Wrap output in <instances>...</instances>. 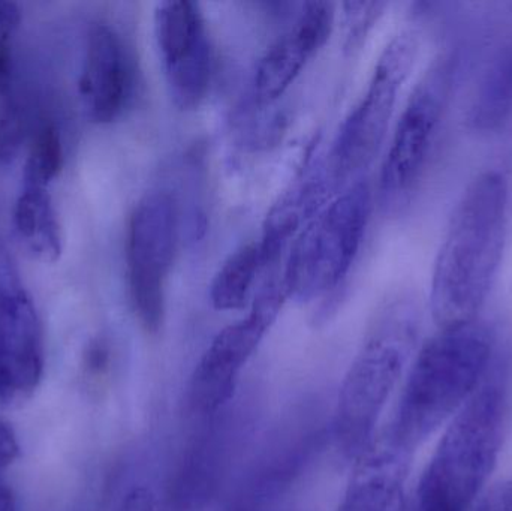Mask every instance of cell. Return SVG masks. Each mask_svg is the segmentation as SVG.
Here are the masks:
<instances>
[{
	"label": "cell",
	"instance_id": "484cf974",
	"mask_svg": "<svg viewBox=\"0 0 512 511\" xmlns=\"http://www.w3.org/2000/svg\"><path fill=\"white\" fill-rule=\"evenodd\" d=\"M12 47L11 41L0 42V95H6L11 87Z\"/></svg>",
	"mask_w": 512,
	"mask_h": 511
},
{
	"label": "cell",
	"instance_id": "6da1fadb",
	"mask_svg": "<svg viewBox=\"0 0 512 511\" xmlns=\"http://www.w3.org/2000/svg\"><path fill=\"white\" fill-rule=\"evenodd\" d=\"M508 182L478 174L457 201L433 267L430 308L441 329L477 320L495 284L508 228Z\"/></svg>",
	"mask_w": 512,
	"mask_h": 511
},
{
	"label": "cell",
	"instance_id": "2e32d148",
	"mask_svg": "<svg viewBox=\"0 0 512 511\" xmlns=\"http://www.w3.org/2000/svg\"><path fill=\"white\" fill-rule=\"evenodd\" d=\"M512 114V38L487 69L474 104L469 123L481 132L496 131Z\"/></svg>",
	"mask_w": 512,
	"mask_h": 511
},
{
	"label": "cell",
	"instance_id": "277c9868",
	"mask_svg": "<svg viewBox=\"0 0 512 511\" xmlns=\"http://www.w3.org/2000/svg\"><path fill=\"white\" fill-rule=\"evenodd\" d=\"M421 309L400 296L376 315L352 360L337 398L334 434L345 455L358 458L370 444L379 417L418 344Z\"/></svg>",
	"mask_w": 512,
	"mask_h": 511
},
{
	"label": "cell",
	"instance_id": "5b68a950",
	"mask_svg": "<svg viewBox=\"0 0 512 511\" xmlns=\"http://www.w3.org/2000/svg\"><path fill=\"white\" fill-rule=\"evenodd\" d=\"M370 209L369 185L357 182L304 225L282 279L288 299L309 302L339 287L360 251Z\"/></svg>",
	"mask_w": 512,
	"mask_h": 511
},
{
	"label": "cell",
	"instance_id": "8fae6325",
	"mask_svg": "<svg viewBox=\"0 0 512 511\" xmlns=\"http://www.w3.org/2000/svg\"><path fill=\"white\" fill-rule=\"evenodd\" d=\"M42 374L41 321L14 267L8 260L0 261V401H26Z\"/></svg>",
	"mask_w": 512,
	"mask_h": 511
},
{
	"label": "cell",
	"instance_id": "5bb4252c",
	"mask_svg": "<svg viewBox=\"0 0 512 511\" xmlns=\"http://www.w3.org/2000/svg\"><path fill=\"white\" fill-rule=\"evenodd\" d=\"M411 453L387 437L360 456L351 483L336 511H402Z\"/></svg>",
	"mask_w": 512,
	"mask_h": 511
},
{
	"label": "cell",
	"instance_id": "cb8c5ba5",
	"mask_svg": "<svg viewBox=\"0 0 512 511\" xmlns=\"http://www.w3.org/2000/svg\"><path fill=\"white\" fill-rule=\"evenodd\" d=\"M20 20V9L15 3L0 2V42L11 41Z\"/></svg>",
	"mask_w": 512,
	"mask_h": 511
},
{
	"label": "cell",
	"instance_id": "ba28073f",
	"mask_svg": "<svg viewBox=\"0 0 512 511\" xmlns=\"http://www.w3.org/2000/svg\"><path fill=\"white\" fill-rule=\"evenodd\" d=\"M179 240L173 195L150 192L138 201L126 234V273L135 317L146 332L158 333L167 311V282Z\"/></svg>",
	"mask_w": 512,
	"mask_h": 511
},
{
	"label": "cell",
	"instance_id": "4fadbf2b",
	"mask_svg": "<svg viewBox=\"0 0 512 511\" xmlns=\"http://www.w3.org/2000/svg\"><path fill=\"white\" fill-rule=\"evenodd\" d=\"M134 90V68L119 33L95 23L87 35L80 95L96 123H111L125 111Z\"/></svg>",
	"mask_w": 512,
	"mask_h": 511
},
{
	"label": "cell",
	"instance_id": "7a4b0ae2",
	"mask_svg": "<svg viewBox=\"0 0 512 511\" xmlns=\"http://www.w3.org/2000/svg\"><path fill=\"white\" fill-rule=\"evenodd\" d=\"M493 351L495 332L478 318L439 330L409 369L388 440L412 455L474 396Z\"/></svg>",
	"mask_w": 512,
	"mask_h": 511
},
{
	"label": "cell",
	"instance_id": "7402d4cb",
	"mask_svg": "<svg viewBox=\"0 0 512 511\" xmlns=\"http://www.w3.org/2000/svg\"><path fill=\"white\" fill-rule=\"evenodd\" d=\"M475 511H512V482L490 489Z\"/></svg>",
	"mask_w": 512,
	"mask_h": 511
},
{
	"label": "cell",
	"instance_id": "ac0fdd59",
	"mask_svg": "<svg viewBox=\"0 0 512 511\" xmlns=\"http://www.w3.org/2000/svg\"><path fill=\"white\" fill-rule=\"evenodd\" d=\"M63 167V146L54 125L39 129L24 167V188H47Z\"/></svg>",
	"mask_w": 512,
	"mask_h": 511
},
{
	"label": "cell",
	"instance_id": "52a82bcc",
	"mask_svg": "<svg viewBox=\"0 0 512 511\" xmlns=\"http://www.w3.org/2000/svg\"><path fill=\"white\" fill-rule=\"evenodd\" d=\"M418 53L420 33L414 29L397 33L382 51L364 95L343 122L328 156V171L336 186L375 158Z\"/></svg>",
	"mask_w": 512,
	"mask_h": 511
},
{
	"label": "cell",
	"instance_id": "44dd1931",
	"mask_svg": "<svg viewBox=\"0 0 512 511\" xmlns=\"http://www.w3.org/2000/svg\"><path fill=\"white\" fill-rule=\"evenodd\" d=\"M110 366V348L104 341H93L84 353V368L92 377H99Z\"/></svg>",
	"mask_w": 512,
	"mask_h": 511
},
{
	"label": "cell",
	"instance_id": "3957f363",
	"mask_svg": "<svg viewBox=\"0 0 512 511\" xmlns=\"http://www.w3.org/2000/svg\"><path fill=\"white\" fill-rule=\"evenodd\" d=\"M507 414V386L504 375L498 374L451 420L421 476L409 511L471 510L498 464Z\"/></svg>",
	"mask_w": 512,
	"mask_h": 511
},
{
	"label": "cell",
	"instance_id": "d4e9b609",
	"mask_svg": "<svg viewBox=\"0 0 512 511\" xmlns=\"http://www.w3.org/2000/svg\"><path fill=\"white\" fill-rule=\"evenodd\" d=\"M122 511H156L155 497L146 488H137L126 497Z\"/></svg>",
	"mask_w": 512,
	"mask_h": 511
},
{
	"label": "cell",
	"instance_id": "4316f807",
	"mask_svg": "<svg viewBox=\"0 0 512 511\" xmlns=\"http://www.w3.org/2000/svg\"><path fill=\"white\" fill-rule=\"evenodd\" d=\"M0 511H17L14 494L3 485H0Z\"/></svg>",
	"mask_w": 512,
	"mask_h": 511
},
{
	"label": "cell",
	"instance_id": "e0dca14e",
	"mask_svg": "<svg viewBox=\"0 0 512 511\" xmlns=\"http://www.w3.org/2000/svg\"><path fill=\"white\" fill-rule=\"evenodd\" d=\"M267 267L259 242L237 249L222 264L210 285V302L218 311L242 309L251 296L256 278Z\"/></svg>",
	"mask_w": 512,
	"mask_h": 511
},
{
	"label": "cell",
	"instance_id": "30bf717a",
	"mask_svg": "<svg viewBox=\"0 0 512 511\" xmlns=\"http://www.w3.org/2000/svg\"><path fill=\"white\" fill-rule=\"evenodd\" d=\"M155 39L174 104L180 110L200 107L213 77L212 42L200 5L188 0L159 3Z\"/></svg>",
	"mask_w": 512,
	"mask_h": 511
},
{
	"label": "cell",
	"instance_id": "7c38bea8",
	"mask_svg": "<svg viewBox=\"0 0 512 511\" xmlns=\"http://www.w3.org/2000/svg\"><path fill=\"white\" fill-rule=\"evenodd\" d=\"M333 21V3L312 2L303 6L294 26L268 48L258 63L254 95L259 105L273 104L289 89L330 38Z\"/></svg>",
	"mask_w": 512,
	"mask_h": 511
},
{
	"label": "cell",
	"instance_id": "9a60e30c",
	"mask_svg": "<svg viewBox=\"0 0 512 511\" xmlns=\"http://www.w3.org/2000/svg\"><path fill=\"white\" fill-rule=\"evenodd\" d=\"M14 225L27 254L41 263H56L62 254V231L45 188H24L14 209Z\"/></svg>",
	"mask_w": 512,
	"mask_h": 511
},
{
	"label": "cell",
	"instance_id": "d6986e66",
	"mask_svg": "<svg viewBox=\"0 0 512 511\" xmlns=\"http://www.w3.org/2000/svg\"><path fill=\"white\" fill-rule=\"evenodd\" d=\"M385 8L387 3L382 2H348L343 5L346 51H355L363 45Z\"/></svg>",
	"mask_w": 512,
	"mask_h": 511
},
{
	"label": "cell",
	"instance_id": "603a6c76",
	"mask_svg": "<svg viewBox=\"0 0 512 511\" xmlns=\"http://www.w3.org/2000/svg\"><path fill=\"white\" fill-rule=\"evenodd\" d=\"M20 456V446L14 429L0 420V470L9 467Z\"/></svg>",
	"mask_w": 512,
	"mask_h": 511
},
{
	"label": "cell",
	"instance_id": "9c48e42d",
	"mask_svg": "<svg viewBox=\"0 0 512 511\" xmlns=\"http://www.w3.org/2000/svg\"><path fill=\"white\" fill-rule=\"evenodd\" d=\"M288 294L283 282H268L242 320L222 329L210 342L192 372L189 407L198 414H216L233 398L243 369L282 311Z\"/></svg>",
	"mask_w": 512,
	"mask_h": 511
},
{
	"label": "cell",
	"instance_id": "ffe728a7",
	"mask_svg": "<svg viewBox=\"0 0 512 511\" xmlns=\"http://www.w3.org/2000/svg\"><path fill=\"white\" fill-rule=\"evenodd\" d=\"M26 137V123L14 102L0 108V170L14 164Z\"/></svg>",
	"mask_w": 512,
	"mask_h": 511
},
{
	"label": "cell",
	"instance_id": "8992f818",
	"mask_svg": "<svg viewBox=\"0 0 512 511\" xmlns=\"http://www.w3.org/2000/svg\"><path fill=\"white\" fill-rule=\"evenodd\" d=\"M457 66L459 57L441 54L412 90L379 176L385 210H399L417 191L450 104Z\"/></svg>",
	"mask_w": 512,
	"mask_h": 511
}]
</instances>
